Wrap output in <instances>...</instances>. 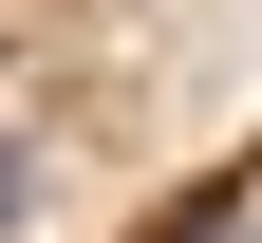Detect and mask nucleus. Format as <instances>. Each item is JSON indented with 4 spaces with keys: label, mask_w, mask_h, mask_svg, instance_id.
<instances>
[{
    "label": "nucleus",
    "mask_w": 262,
    "mask_h": 243,
    "mask_svg": "<svg viewBox=\"0 0 262 243\" xmlns=\"http://www.w3.org/2000/svg\"><path fill=\"white\" fill-rule=\"evenodd\" d=\"M38 187H56V168H38V150H19V131H0V243L38 225Z\"/></svg>",
    "instance_id": "obj_1"
},
{
    "label": "nucleus",
    "mask_w": 262,
    "mask_h": 243,
    "mask_svg": "<svg viewBox=\"0 0 262 243\" xmlns=\"http://www.w3.org/2000/svg\"><path fill=\"white\" fill-rule=\"evenodd\" d=\"M169 243H262V187H244V206H206V225H169Z\"/></svg>",
    "instance_id": "obj_2"
}]
</instances>
